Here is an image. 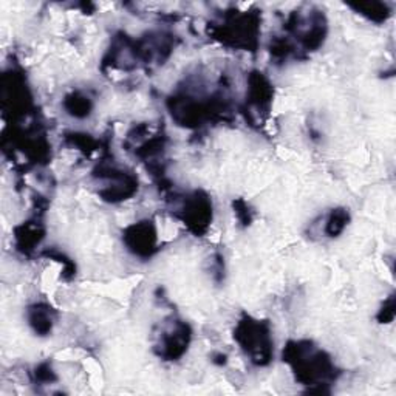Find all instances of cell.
Returning <instances> with one entry per match:
<instances>
[{
	"instance_id": "obj_1",
	"label": "cell",
	"mask_w": 396,
	"mask_h": 396,
	"mask_svg": "<svg viewBox=\"0 0 396 396\" xmlns=\"http://www.w3.org/2000/svg\"><path fill=\"white\" fill-rule=\"evenodd\" d=\"M73 108H71V112L73 115L76 116H84V115H87L88 110H90V103H88V98H78V96H74L73 98Z\"/></svg>"
}]
</instances>
